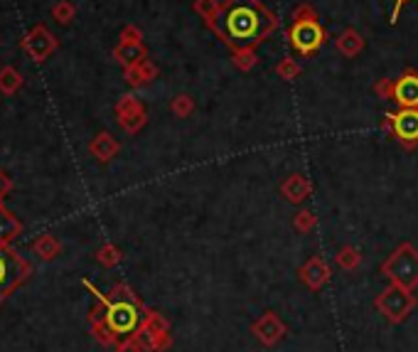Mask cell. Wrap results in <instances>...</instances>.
Returning a JSON list of instances; mask_svg holds the SVG:
<instances>
[{"mask_svg": "<svg viewBox=\"0 0 418 352\" xmlns=\"http://www.w3.org/2000/svg\"><path fill=\"white\" fill-rule=\"evenodd\" d=\"M207 28L231 50H256L278 30V18L261 0H224Z\"/></svg>", "mask_w": 418, "mask_h": 352, "instance_id": "obj_1", "label": "cell"}, {"mask_svg": "<svg viewBox=\"0 0 418 352\" xmlns=\"http://www.w3.org/2000/svg\"><path fill=\"white\" fill-rule=\"evenodd\" d=\"M84 286H86L96 298H104V303H106V323L116 338L130 335L138 328V323H141V300L133 296V291H130L126 283H118L108 296L99 294L89 281H84Z\"/></svg>", "mask_w": 418, "mask_h": 352, "instance_id": "obj_2", "label": "cell"}, {"mask_svg": "<svg viewBox=\"0 0 418 352\" xmlns=\"http://www.w3.org/2000/svg\"><path fill=\"white\" fill-rule=\"evenodd\" d=\"M325 40L327 35H325V28L315 8L310 3H301L293 10V23L288 28V42L293 52H298L301 57H312L323 50Z\"/></svg>", "mask_w": 418, "mask_h": 352, "instance_id": "obj_3", "label": "cell"}, {"mask_svg": "<svg viewBox=\"0 0 418 352\" xmlns=\"http://www.w3.org/2000/svg\"><path fill=\"white\" fill-rule=\"evenodd\" d=\"M374 91L394 101L399 109H418V72L406 67L396 79H382L374 84Z\"/></svg>", "mask_w": 418, "mask_h": 352, "instance_id": "obj_4", "label": "cell"}, {"mask_svg": "<svg viewBox=\"0 0 418 352\" xmlns=\"http://www.w3.org/2000/svg\"><path fill=\"white\" fill-rule=\"evenodd\" d=\"M30 274H32L30 264L12 249V244H3V241H0V303H3L20 283L27 281Z\"/></svg>", "mask_w": 418, "mask_h": 352, "instance_id": "obj_5", "label": "cell"}, {"mask_svg": "<svg viewBox=\"0 0 418 352\" xmlns=\"http://www.w3.org/2000/svg\"><path fill=\"white\" fill-rule=\"evenodd\" d=\"M384 274L404 288H413L418 283V252L411 244H404L384 264Z\"/></svg>", "mask_w": 418, "mask_h": 352, "instance_id": "obj_6", "label": "cell"}, {"mask_svg": "<svg viewBox=\"0 0 418 352\" xmlns=\"http://www.w3.org/2000/svg\"><path fill=\"white\" fill-rule=\"evenodd\" d=\"M384 129L404 148L418 146V109H399L384 116Z\"/></svg>", "mask_w": 418, "mask_h": 352, "instance_id": "obj_7", "label": "cell"}, {"mask_svg": "<svg viewBox=\"0 0 418 352\" xmlns=\"http://www.w3.org/2000/svg\"><path fill=\"white\" fill-rule=\"evenodd\" d=\"M57 47H59V40L45 25H35V28L23 37V52L27 54L32 62H45V59H49L57 52Z\"/></svg>", "mask_w": 418, "mask_h": 352, "instance_id": "obj_8", "label": "cell"}, {"mask_svg": "<svg viewBox=\"0 0 418 352\" xmlns=\"http://www.w3.org/2000/svg\"><path fill=\"white\" fill-rule=\"evenodd\" d=\"M116 118L126 133H138L148 121L146 106H143L141 99H136L133 94H126V96H121L116 104Z\"/></svg>", "mask_w": 418, "mask_h": 352, "instance_id": "obj_9", "label": "cell"}, {"mask_svg": "<svg viewBox=\"0 0 418 352\" xmlns=\"http://www.w3.org/2000/svg\"><path fill=\"white\" fill-rule=\"evenodd\" d=\"M377 308L391 320H401L408 311L413 308V296L408 294V288L394 283L391 288H386L382 294V298L377 300Z\"/></svg>", "mask_w": 418, "mask_h": 352, "instance_id": "obj_10", "label": "cell"}, {"mask_svg": "<svg viewBox=\"0 0 418 352\" xmlns=\"http://www.w3.org/2000/svg\"><path fill=\"white\" fill-rule=\"evenodd\" d=\"M113 59L124 69H128V67H136L143 59H148V50L143 42H118L116 50H113Z\"/></svg>", "mask_w": 418, "mask_h": 352, "instance_id": "obj_11", "label": "cell"}, {"mask_svg": "<svg viewBox=\"0 0 418 352\" xmlns=\"http://www.w3.org/2000/svg\"><path fill=\"white\" fill-rule=\"evenodd\" d=\"M89 151H91V155H94L99 163H108V160L121 151V146H118V141L108 131H101V133L94 135V141L89 143Z\"/></svg>", "mask_w": 418, "mask_h": 352, "instance_id": "obj_12", "label": "cell"}, {"mask_svg": "<svg viewBox=\"0 0 418 352\" xmlns=\"http://www.w3.org/2000/svg\"><path fill=\"white\" fill-rule=\"evenodd\" d=\"M124 76H126V82H128L133 89L146 87V84H150V82L155 79V76H158V67H155L153 62H150V59H143L141 65L124 69Z\"/></svg>", "mask_w": 418, "mask_h": 352, "instance_id": "obj_13", "label": "cell"}, {"mask_svg": "<svg viewBox=\"0 0 418 352\" xmlns=\"http://www.w3.org/2000/svg\"><path fill=\"white\" fill-rule=\"evenodd\" d=\"M335 47H337V52H340V54H345L347 59H352V57H357L362 50H364V37H362L357 30L347 28L340 37H337Z\"/></svg>", "mask_w": 418, "mask_h": 352, "instance_id": "obj_14", "label": "cell"}, {"mask_svg": "<svg viewBox=\"0 0 418 352\" xmlns=\"http://www.w3.org/2000/svg\"><path fill=\"white\" fill-rule=\"evenodd\" d=\"M301 276H303V281H305L310 288H320L325 281H327L330 271H327V266H325L323 258L315 256V258H310V261H307L305 266H303Z\"/></svg>", "mask_w": 418, "mask_h": 352, "instance_id": "obj_15", "label": "cell"}, {"mask_svg": "<svg viewBox=\"0 0 418 352\" xmlns=\"http://www.w3.org/2000/svg\"><path fill=\"white\" fill-rule=\"evenodd\" d=\"M23 232V222H20L10 210L0 207V241L3 244H12Z\"/></svg>", "mask_w": 418, "mask_h": 352, "instance_id": "obj_16", "label": "cell"}, {"mask_svg": "<svg viewBox=\"0 0 418 352\" xmlns=\"http://www.w3.org/2000/svg\"><path fill=\"white\" fill-rule=\"evenodd\" d=\"M32 252L35 256H40L42 261H52L62 254V241L52 234H40L35 241H32Z\"/></svg>", "mask_w": 418, "mask_h": 352, "instance_id": "obj_17", "label": "cell"}, {"mask_svg": "<svg viewBox=\"0 0 418 352\" xmlns=\"http://www.w3.org/2000/svg\"><path fill=\"white\" fill-rule=\"evenodd\" d=\"M307 192H310V185H307V180L303 175H290L288 180L283 182V195H286V200L290 202L305 200Z\"/></svg>", "mask_w": 418, "mask_h": 352, "instance_id": "obj_18", "label": "cell"}, {"mask_svg": "<svg viewBox=\"0 0 418 352\" xmlns=\"http://www.w3.org/2000/svg\"><path fill=\"white\" fill-rule=\"evenodd\" d=\"M23 74H20L15 67H3L0 69V94H5V96H12V94H18L20 89H23Z\"/></svg>", "mask_w": 418, "mask_h": 352, "instance_id": "obj_19", "label": "cell"}, {"mask_svg": "<svg viewBox=\"0 0 418 352\" xmlns=\"http://www.w3.org/2000/svg\"><path fill=\"white\" fill-rule=\"evenodd\" d=\"M256 333H259V338L264 342H268V345H273V342L281 338V333H283V325L278 323L276 318H273V313H266V318L261 320L259 325H256Z\"/></svg>", "mask_w": 418, "mask_h": 352, "instance_id": "obj_20", "label": "cell"}, {"mask_svg": "<svg viewBox=\"0 0 418 352\" xmlns=\"http://www.w3.org/2000/svg\"><path fill=\"white\" fill-rule=\"evenodd\" d=\"M52 18L57 20L59 25H69L71 20L77 18V8H74V3H69V0H59L52 8Z\"/></svg>", "mask_w": 418, "mask_h": 352, "instance_id": "obj_21", "label": "cell"}, {"mask_svg": "<svg viewBox=\"0 0 418 352\" xmlns=\"http://www.w3.org/2000/svg\"><path fill=\"white\" fill-rule=\"evenodd\" d=\"M96 261H99L101 266H106V269H111V266L121 264V252H118L113 244H104V247L96 252Z\"/></svg>", "mask_w": 418, "mask_h": 352, "instance_id": "obj_22", "label": "cell"}, {"mask_svg": "<svg viewBox=\"0 0 418 352\" xmlns=\"http://www.w3.org/2000/svg\"><path fill=\"white\" fill-rule=\"evenodd\" d=\"M219 6H222L219 0H195V3H192L195 12H200L202 20H205L207 25H209V23L214 20V15L219 12Z\"/></svg>", "mask_w": 418, "mask_h": 352, "instance_id": "obj_23", "label": "cell"}, {"mask_svg": "<svg viewBox=\"0 0 418 352\" xmlns=\"http://www.w3.org/2000/svg\"><path fill=\"white\" fill-rule=\"evenodd\" d=\"M276 74L281 76V79H286V82H293V79H298V74H301V65H298L295 59L286 57V59H281V62H278Z\"/></svg>", "mask_w": 418, "mask_h": 352, "instance_id": "obj_24", "label": "cell"}, {"mask_svg": "<svg viewBox=\"0 0 418 352\" xmlns=\"http://www.w3.org/2000/svg\"><path fill=\"white\" fill-rule=\"evenodd\" d=\"M91 330H94L96 340H99L101 345H113V342H116V335H113V330L108 328L106 320H104V323H91Z\"/></svg>", "mask_w": 418, "mask_h": 352, "instance_id": "obj_25", "label": "cell"}, {"mask_svg": "<svg viewBox=\"0 0 418 352\" xmlns=\"http://www.w3.org/2000/svg\"><path fill=\"white\" fill-rule=\"evenodd\" d=\"M192 99H189L187 94H180V96H175V99H172V113H175V116H180V118H185V116H189V111H192Z\"/></svg>", "mask_w": 418, "mask_h": 352, "instance_id": "obj_26", "label": "cell"}, {"mask_svg": "<svg viewBox=\"0 0 418 352\" xmlns=\"http://www.w3.org/2000/svg\"><path fill=\"white\" fill-rule=\"evenodd\" d=\"M234 65L242 72H248L256 65V52L253 50H242V52H234Z\"/></svg>", "mask_w": 418, "mask_h": 352, "instance_id": "obj_27", "label": "cell"}, {"mask_svg": "<svg viewBox=\"0 0 418 352\" xmlns=\"http://www.w3.org/2000/svg\"><path fill=\"white\" fill-rule=\"evenodd\" d=\"M337 261H340V264L345 266V269H354V266L360 264V252H354L352 247L342 249L340 256H337Z\"/></svg>", "mask_w": 418, "mask_h": 352, "instance_id": "obj_28", "label": "cell"}, {"mask_svg": "<svg viewBox=\"0 0 418 352\" xmlns=\"http://www.w3.org/2000/svg\"><path fill=\"white\" fill-rule=\"evenodd\" d=\"M118 42H143L141 28H136V25H126V28L121 30V37H118Z\"/></svg>", "mask_w": 418, "mask_h": 352, "instance_id": "obj_29", "label": "cell"}, {"mask_svg": "<svg viewBox=\"0 0 418 352\" xmlns=\"http://www.w3.org/2000/svg\"><path fill=\"white\" fill-rule=\"evenodd\" d=\"M10 192H12V177L0 168V200H5Z\"/></svg>", "mask_w": 418, "mask_h": 352, "instance_id": "obj_30", "label": "cell"}, {"mask_svg": "<svg viewBox=\"0 0 418 352\" xmlns=\"http://www.w3.org/2000/svg\"><path fill=\"white\" fill-rule=\"evenodd\" d=\"M116 352H143V345L136 338H126V340H121V345L116 347Z\"/></svg>", "mask_w": 418, "mask_h": 352, "instance_id": "obj_31", "label": "cell"}, {"mask_svg": "<svg viewBox=\"0 0 418 352\" xmlns=\"http://www.w3.org/2000/svg\"><path fill=\"white\" fill-rule=\"evenodd\" d=\"M312 222H315V217H312L310 212H301V214H295V227L303 229V232H307V229L312 227Z\"/></svg>", "mask_w": 418, "mask_h": 352, "instance_id": "obj_32", "label": "cell"}, {"mask_svg": "<svg viewBox=\"0 0 418 352\" xmlns=\"http://www.w3.org/2000/svg\"><path fill=\"white\" fill-rule=\"evenodd\" d=\"M408 3H413V0H394V10H391V23L396 25V20H399L401 10H404V6H408Z\"/></svg>", "mask_w": 418, "mask_h": 352, "instance_id": "obj_33", "label": "cell"}, {"mask_svg": "<svg viewBox=\"0 0 418 352\" xmlns=\"http://www.w3.org/2000/svg\"><path fill=\"white\" fill-rule=\"evenodd\" d=\"M0 207H3V200H0Z\"/></svg>", "mask_w": 418, "mask_h": 352, "instance_id": "obj_34", "label": "cell"}]
</instances>
